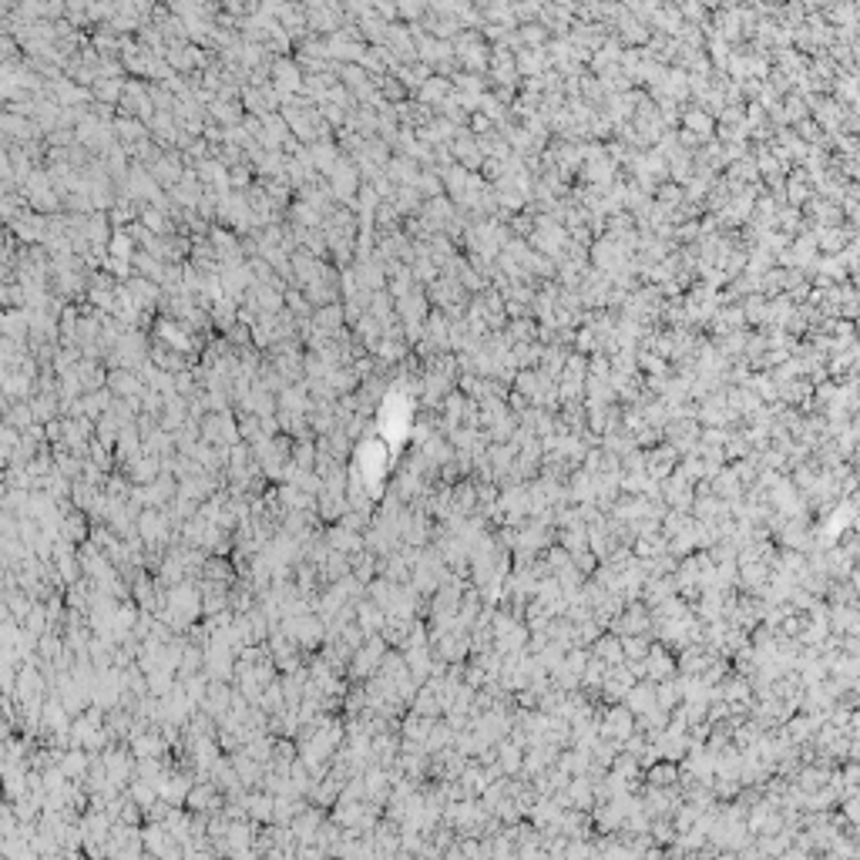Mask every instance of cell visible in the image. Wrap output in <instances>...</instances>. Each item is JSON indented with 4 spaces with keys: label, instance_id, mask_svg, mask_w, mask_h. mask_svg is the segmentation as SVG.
Returning a JSON list of instances; mask_svg holds the SVG:
<instances>
[{
    "label": "cell",
    "instance_id": "6da1fadb",
    "mask_svg": "<svg viewBox=\"0 0 860 860\" xmlns=\"http://www.w3.org/2000/svg\"><path fill=\"white\" fill-rule=\"evenodd\" d=\"M683 121H685V128L683 132H689V135H696L699 141H706L709 135H716V118H709L706 111H685L683 115Z\"/></svg>",
    "mask_w": 860,
    "mask_h": 860
},
{
    "label": "cell",
    "instance_id": "7a4b0ae2",
    "mask_svg": "<svg viewBox=\"0 0 860 860\" xmlns=\"http://www.w3.org/2000/svg\"><path fill=\"white\" fill-rule=\"evenodd\" d=\"M454 95V84H450L447 78H427L424 84H420V101H430V104H444V101Z\"/></svg>",
    "mask_w": 860,
    "mask_h": 860
},
{
    "label": "cell",
    "instance_id": "3957f363",
    "mask_svg": "<svg viewBox=\"0 0 860 860\" xmlns=\"http://www.w3.org/2000/svg\"><path fill=\"white\" fill-rule=\"evenodd\" d=\"M360 282H363L367 289H380V286H383V273H380V266H373V262H370V266H363V269H360Z\"/></svg>",
    "mask_w": 860,
    "mask_h": 860
},
{
    "label": "cell",
    "instance_id": "277c9868",
    "mask_svg": "<svg viewBox=\"0 0 860 860\" xmlns=\"http://www.w3.org/2000/svg\"><path fill=\"white\" fill-rule=\"evenodd\" d=\"M145 222H148L152 229H168V222H165V218H158V212H145Z\"/></svg>",
    "mask_w": 860,
    "mask_h": 860
}]
</instances>
